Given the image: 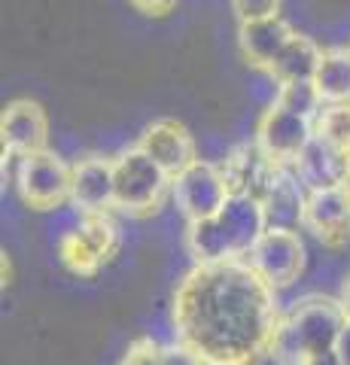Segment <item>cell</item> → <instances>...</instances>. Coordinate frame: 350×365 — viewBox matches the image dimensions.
Segmentation results:
<instances>
[{
	"mask_svg": "<svg viewBox=\"0 0 350 365\" xmlns=\"http://www.w3.org/2000/svg\"><path fill=\"white\" fill-rule=\"evenodd\" d=\"M0 140H4V155H31L46 150L49 140V119L46 110L34 101H13L6 104L0 116Z\"/></svg>",
	"mask_w": 350,
	"mask_h": 365,
	"instance_id": "7c38bea8",
	"label": "cell"
},
{
	"mask_svg": "<svg viewBox=\"0 0 350 365\" xmlns=\"http://www.w3.org/2000/svg\"><path fill=\"white\" fill-rule=\"evenodd\" d=\"M296 177L304 182L308 192H323V189H338L350 170V155L341 153L338 146L326 143L323 137L314 134L311 143L302 150V155L296 158Z\"/></svg>",
	"mask_w": 350,
	"mask_h": 365,
	"instance_id": "2e32d148",
	"label": "cell"
},
{
	"mask_svg": "<svg viewBox=\"0 0 350 365\" xmlns=\"http://www.w3.org/2000/svg\"><path fill=\"white\" fill-rule=\"evenodd\" d=\"M128 4L138 9V13H146V16H165L171 13L177 6V0H128Z\"/></svg>",
	"mask_w": 350,
	"mask_h": 365,
	"instance_id": "d4e9b609",
	"label": "cell"
},
{
	"mask_svg": "<svg viewBox=\"0 0 350 365\" xmlns=\"http://www.w3.org/2000/svg\"><path fill=\"white\" fill-rule=\"evenodd\" d=\"M326 247H341L350 241V201L341 189L311 192L304 207V225Z\"/></svg>",
	"mask_w": 350,
	"mask_h": 365,
	"instance_id": "9a60e30c",
	"label": "cell"
},
{
	"mask_svg": "<svg viewBox=\"0 0 350 365\" xmlns=\"http://www.w3.org/2000/svg\"><path fill=\"white\" fill-rule=\"evenodd\" d=\"M235 13H238L241 21L250 19H265V16H277L280 0H232Z\"/></svg>",
	"mask_w": 350,
	"mask_h": 365,
	"instance_id": "603a6c76",
	"label": "cell"
},
{
	"mask_svg": "<svg viewBox=\"0 0 350 365\" xmlns=\"http://www.w3.org/2000/svg\"><path fill=\"white\" fill-rule=\"evenodd\" d=\"M277 168L280 165L274 158H268L262 153V146L253 140V143L232 146L220 162V174H222L232 195H253V198L262 201L265 189L271 186V180L277 174Z\"/></svg>",
	"mask_w": 350,
	"mask_h": 365,
	"instance_id": "30bf717a",
	"label": "cell"
},
{
	"mask_svg": "<svg viewBox=\"0 0 350 365\" xmlns=\"http://www.w3.org/2000/svg\"><path fill=\"white\" fill-rule=\"evenodd\" d=\"M338 189H341V192H344V198L350 201V170H347V177H344V182H341V186H338Z\"/></svg>",
	"mask_w": 350,
	"mask_h": 365,
	"instance_id": "83f0119b",
	"label": "cell"
},
{
	"mask_svg": "<svg viewBox=\"0 0 350 365\" xmlns=\"http://www.w3.org/2000/svg\"><path fill=\"white\" fill-rule=\"evenodd\" d=\"M292 37H296V31L280 16L250 19V21H241L238 28V46L244 58L265 73H271V67H274V61L280 58V52L287 49Z\"/></svg>",
	"mask_w": 350,
	"mask_h": 365,
	"instance_id": "5bb4252c",
	"label": "cell"
},
{
	"mask_svg": "<svg viewBox=\"0 0 350 365\" xmlns=\"http://www.w3.org/2000/svg\"><path fill=\"white\" fill-rule=\"evenodd\" d=\"M217 220L225 228V235H229L232 250L238 259H247V253L256 247V241L268 232L265 207L253 195H229V201L217 213Z\"/></svg>",
	"mask_w": 350,
	"mask_h": 365,
	"instance_id": "e0dca14e",
	"label": "cell"
},
{
	"mask_svg": "<svg viewBox=\"0 0 350 365\" xmlns=\"http://www.w3.org/2000/svg\"><path fill=\"white\" fill-rule=\"evenodd\" d=\"M314 86L323 104H350V49H326Z\"/></svg>",
	"mask_w": 350,
	"mask_h": 365,
	"instance_id": "d6986e66",
	"label": "cell"
},
{
	"mask_svg": "<svg viewBox=\"0 0 350 365\" xmlns=\"http://www.w3.org/2000/svg\"><path fill=\"white\" fill-rule=\"evenodd\" d=\"M314 134L350 155V104H323L314 119Z\"/></svg>",
	"mask_w": 350,
	"mask_h": 365,
	"instance_id": "ffe728a7",
	"label": "cell"
},
{
	"mask_svg": "<svg viewBox=\"0 0 350 365\" xmlns=\"http://www.w3.org/2000/svg\"><path fill=\"white\" fill-rule=\"evenodd\" d=\"M113 177H116V210L128 216H153L162 207L174 177L146 155L140 146L119 153L113 158Z\"/></svg>",
	"mask_w": 350,
	"mask_h": 365,
	"instance_id": "3957f363",
	"label": "cell"
},
{
	"mask_svg": "<svg viewBox=\"0 0 350 365\" xmlns=\"http://www.w3.org/2000/svg\"><path fill=\"white\" fill-rule=\"evenodd\" d=\"M274 104L314 122L323 110V98H320V91L314 83H284L274 91Z\"/></svg>",
	"mask_w": 350,
	"mask_h": 365,
	"instance_id": "44dd1931",
	"label": "cell"
},
{
	"mask_svg": "<svg viewBox=\"0 0 350 365\" xmlns=\"http://www.w3.org/2000/svg\"><path fill=\"white\" fill-rule=\"evenodd\" d=\"M338 304H341L344 317L350 319V274H347V277H344V283H341V292H338Z\"/></svg>",
	"mask_w": 350,
	"mask_h": 365,
	"instance_id": "4316f807",
	"label": "cell"
},
{
	"mask_svg": "<svg viewBox=\"0 0 350 365\" xmlns=\"http://www.w3.org/2000/svg\"><path fill=\"white\" fill-rule=\"evenodd\" d=\"M308 195L304 182L296 177L292 165H280L271 186L262 195V207H265V220L268 228L277 232H299L304 225V207H308Z\"/></svg>",
	"mask_w": 350,
	"mask_h": 365,
	"instance_id": "4fadbf2b",
	"label": "cell"
},
{
	"mask_svg": "<svg viewBox=\"0 0 350 365\" xmlns=\"http://www.w3.org/2000/svg\"><path fill=\"white\" fill-rule=\"evenodd\" d=\"M311 137H314V122L284 110L274 101L268 104V110L256 125V143L277 165H296V158L311 143Z\"/></svg>",
	"mask_w": 350,
	"mask_h": 365,
	"instance_id": "ba28073f",
	"label": "cell"
},
{
	"mask_svg": "<svg viewBox=\"0 0 350 365\" xmlns=\"http://www.w3.org/2000/svg\"><path fill=\"white\" fill-rule=\"evenodd\" d=\"M335 356H338V365H350V319L344 323L341 335H338V344H335Z\"/></svg>",
	"mask_w": 350,
	"mask_h": 365,
	"instance_id": "484cf974",
	"label": "cell"
},
{
	"mask_svg": "<svg viewBox=\"0 0 350 365\" xmlns=\"http://www.w3.org/2000/svg\"><path fill=\"white\" fill-rule=\"evenodd\" d=\"M71 182H73V165H67L52 150L21 155L16 165L19 195L34 210H55L64 201H71Z\"/></svg>",
	"mask_w": 350,
	"mask_h": 365,
	"instance_id": "277c9868",
	"label": "cell"
},
{
	"mask_svg": "<svg viewBox=\"0 0 350 365\" xmlns=\"http://www.w3.org/2000/svg\"><path fill=\"white\" fill-rule=\"evenodd\" d=\"M138 146L171 177L183 174L189 165L198 162L195 140L186 125H180L177 119H155L153 125H146Z\"/></svg>",
	"mask_w": 350,
	"mask_h": 365,
	"instance_id": "8fae6325",
	"label": "cell"
},
{
	"mask_svg": "<svg viewBox=\"0 0 350 365\" xmlns=\"http://www.w3.org/2000/svg\"><path fill=\"white\" fill-rule=\"evenodd\" d=\"M119 365H165V347L153 338H138Z\"/></svg>",
	"mask_w": 350,
	"mask_h": 365,
	"instance_id": "7402d4cb",
	"label": "cell"
},
{
	"mask_svg": "<svg viewBox=\"0 0 350 365\" xmlns=\"http://www.w3.org/2000/svg\"><path fill=\"white\" fill-rule=\"evenodd\" d=\"M229 186L220 174V165L198 158L195 165H189L183 174L174 177L171 198L177 204V210L186 216V222H201L210 220L222 210V204L229 201Z\"/></svg>",
	"mask_w": 350,
	"mask_h": 365,
	"instance_id": "52a82bcc",
	"label": "cell"
},
{
	"mask_svg": "<svg viewBox=\"0 0 350 365\" xmlns=\"http://www.w3.org/2000/svg\"><path fill=\"white\" fill-rule=\"evenodd\" d=\"M280 317L274 289L244 259L195 265L174 292V335L205 365H256Z\"/></svg>",
	"mask_w": 350,
	"mask_h": 365,
	"instance_id": "6da1fadb",
	"label": "cell"
},
{
	"mask_svg": "<svg viewBox=\"0 0 350 365\" xmlns=\"http://www.w3.org/2000/svg\"><path fill=\"white\" fill-rule=\"evenodd\" d=\"M304 256L308 253H304V241L299 237V232H277V228H268V232L256 241V247L247 253L244 262L277 292V289L292 287V283L302 277Z\"/></svg>",
	"mask_w": 350,
	"mask_h": 365,
	"instance_id": "8992f818",
	"label": "cell"
},
{
	"mask_svg": "<svg viewBox=\"0 0 350 365\" xmlns=\"http://www.w3.org/2000/svg\"><path fill=\"white\" fill-rule=\"evenodd\" d=\"M71 204L80 216L110 213L116 207V177H113V158L86 155L73 162Z\"/></svg>",
	"mask_w": 350,
	"mask_h": 365,
	"instance_id": "9c48e42d",
	"label": "cell"
},
{
	"mask_svg": "<svg viewBox=\"0 0 350 365\" xmlns=\"http://www.w3.org/2000/svg\"><path fill=\"white\" fill-rule=\"evenodd\" d=\"M165 365H205L195 353L186 350L180 341H174L171 347H165Z\"/></svg>",
	"mask_w": 350,
	"mask_h": 365,
	"instance_id": "cb8c5ba5",
	"label": "cell"
},
{
	"mask_svg": "<svg viewBox=\"0 0 350 365\" xmlns=\"http://www.w3.org/2000/svg\"><path fill=\"white\" fill-rule=\"evenodd\" d=\"M119 250V228L107 213L80 216L58 241V253L73 274L92 277Z\"/></svg>",
	"mask_w": 350,
	"mask_h": 365,
	"instance_id": "5b68a950",
	"label": "cell"
},
{
	"mask_svg": "<svg viewBox=\"0 0 350 365\" xmlns=\"http://www.w3.org/2000/svg\"><path fill=\"white\" fill-rule=\"evenodd\" d=\"M320 61H323V49L311 37L304 34H296L289 40V46L280 52V58L271 67V79L277 86L284 83H314V76L320 71Z\"/></svg>",
	"mask_w": 350,
	"mask_h": 365,
	"instance_id": "ac0fdd59",
	"label": "cell"
},
{
	"mask_svg": "<svg viewBox=\"0 0 350 365\" xmlns=\"http://www.w3.org/2000/svg\"><path fill=\"white\" fill-rule=\"evenodd\" d=\"M347 323L338 299L308 295L280 317L277 335L271 341V359L280 365H338L335 344Z\"/></svg>",
	"mask_w": 350,
	"mask_h": 365,
	"instance_id": "7a4b0ae2",
	"label": "cell"
}]
</instances>
